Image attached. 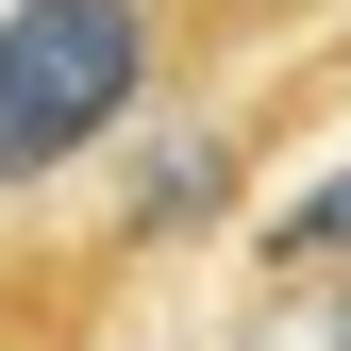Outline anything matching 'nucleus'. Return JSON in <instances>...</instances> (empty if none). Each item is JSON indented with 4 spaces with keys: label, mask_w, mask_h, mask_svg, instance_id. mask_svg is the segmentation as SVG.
Wrapping results in <instances>:
<instances>
[{
    "label": "nucleus",
    "mask_w": 351,
    "mask_h": 351,
    "mask_svg": "<svg viewBox=\"0 0 351 351\" xmlns=\"http://www.w3.org/2000/svg\"><path fill=\"white\" fill-rule=\"evenodd\" d=\"M285 251H351V184H318V201H301V217H285Z\"/></svg>",
    "instance_id": "nucleus-2"
},
{
    "label": "nucleus",
    "mask_w": 351,
    "mask_h": 351,
    "mask_svg": "<svg viewBox=\"0 0 351 351\" xmlns=\"http://www.w3.org/2000/svg\"><path fill=\"white\" fill-rule=\"evenodd\" d=\"M301 0H0V201L101 167L117 134L184 117L217 67H251Z\"/></svg>",
    "instance_id": "nucleus-1"
}]
</instances>
